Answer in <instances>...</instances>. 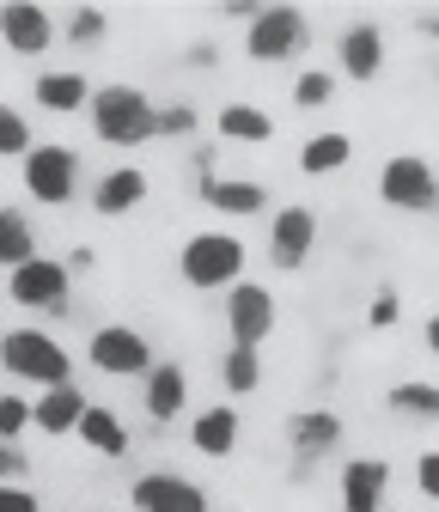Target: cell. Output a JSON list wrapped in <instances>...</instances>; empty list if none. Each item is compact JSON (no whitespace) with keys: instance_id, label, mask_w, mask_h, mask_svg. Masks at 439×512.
<instances>
[{"instance_id":"cell-1","label":"cell","mask_w":439,"mask_h":512,"mask_svg":"<svg viewBox=\"0 0 439 512\" xmlns=\"http://www.w3.org/2000/svg\"><path fill=\"white\" fill-rule=\"evenodd\" d=\"M86 116H92V135L104 147H147V141H159V98L147 86L110 80V86H98Z\"/></svg>"},{"instance_id":"cell-2","label":"cell","mask_w":439,"mask_h":512,"mask_svg":"<svg viewBox=\"0 0 439 512\" xmlns=\"http://www.w3.org/2000/svg\"><path fill=\"white\" fill-rule=\"evenodd\" d=\"M0 372L19 384H37V391H55V384H74V354L43 324H13L0 336Z\"/></svg>"},{"instance_id":"cell-3","label":"cell","mask_w":439,"mask_h":512,"mask_svg":"<svg viewBox=\"0 0 439 512\" xmlns=\"http://www.w3.org/2000/svg\"><path fill=\"white\" fill-rule=\"evenodd\" d=\"M244 238L238 232H190L183 238V250H177V275H183V287H196V293H232L238 281H244Z\"/></svg>"},{"instance_id":"cell-4","label":"cell","mask_w":439,"mask_h":512,"mask_svg":"<svg viewBox=\"0 0 439 512\" xmlns=\"http://www.w3.org/2000/svg\"><path fill=\"white\" fill-rule=\"evenodd\" d=\"M372 189H379V202L391 214H439V171L421 153H391Z\"/></svg>"},{"instance_id":"cell-5","label":"cell","mask_w":439,"mask_h":512,"mask_svg":"<svg viewBox=\"0 0 439 512\" xmlns=\"http://www.w3.org/2000/svg\"><path fill=\"white\" fill-rule=\"evenodd\" d=\"M19 177H25V196H31L37 208H68V202L80 196V153L61 147V141H37V147L25 153Z\"/></svg>"},{"instance_id":"cell-6","label":"cell","mask_w":439,"mask_h":512,"mask_svg":"<svg viewBox=\"0 0 439 512\" xmlns=\"http://www.w3.org/2000/svg\"><path fill=\"white\" fill-rule=\"evenodd\" d=\"M305 43H311V25L299 7H257V19L244 25V55L257 68H281V61L305 55Z\"/></svg>"},{"instance_id":"cell-7","label":"cell","mask_w":439,"mask_h":512,"mask_svg":"<svg viewBox=\"0 0 439 512\" xmlns=\"http://www.w3.org/2000/svg\"><path fill=\"white\" fill-rule=\"evenodd\" d=\"M86 360H92V372H104V378H147V372L159 366L153 342H147L135 324H98V330L86 336Z\"/></svg>"},{"instance_id":"cell-8","label":"cell","mask_w":439,"mask_h":512,"mask_svg":"<svg viewBox=\"0 0 439 512\" xmlns=\"http://www.w3.org/2000/svg\"><path fill=\"white\" fill-rule=\"evenodd\" d=\"M7 299L25 305V311H49V317H61V311L74 305V269L61 263V256H31L25 269L7 275Z\"/></svg>"},{"instance_id":"cell-9","label":"cell","mask_w":439,"mask_h":512,"mask_svg":"<svg viewBox=\"0 0 439 512\" xmlns=\"http://www.w3.org/2000/svg\"><path fill=\"white\" fill-rule=\"evenodd\" d=\"M226 299V342H238V348H263L269 336H275V324H281V305H275V293L263 287V281H238L232 293H220Z\"/></svg>"},{"instance_id":"cell-10","label":"cell","mask_w":439,"mask_h":512,"mask_svg":"<svg viewBox=\"0 0 439 512\" xmlns=\"http://www.w3.org/2000/svg\"><path fill=\"white\" fill-rule=\"evenodd\" d=\"M348 439L336 409H299L287 415V452H293V476H311L324 458H336V445Z\"/></svg>"},{"instance_id":"cell-11","label":"cell","mask_w":439,"mask_h":512,"mask_svg":"<svg viewBox=\"0 0 439 512\" xmlns=\"http://www.w3.org/2000/svg\"><path fill=\"white\" fill-rule=\"evenodd\" d=\"M311 250H318V214H311L305 202H287L269 214V263L281 275H299L311 263Z\"/></svg>"},{"instance_id":"cell-12","label":"cell","mask_w":439,"mask_h":512,"mask_svg":"<svg viewBox=\"0 0 439 512\" xmlns=\"http://www.w3.org/2000/svg\"><path fill=\"white\" fill-rule=\"evenodd\" d=\"M129 506L135 512H208V488L177 470H141L129 482Z\"/></svg>"},{"instance_id":"cell-13","label":"cell","mask_w":439,"mask_h":512,"mask_svg":"<svg viewBox=\"0 0 439 512\" xmlns=\"http://www.w3.org/2000/svg\"><path fill=\"white\" fill-rule=\"evenodd\" d=\"M336 68L342 80L354 86H372L385 74V25H372V19H354L342 37H336Z\"/></svg>"},{"instance_id":"cell-14","label":"cell","mask_w":439,"mask_h":512,"mask_svg":"<svg viewBox=\"0 0 439 512\" xmlns=\"http://www.w3.org/2000/svg\"><path fill=\"white\" fill-rule=\"evenodd\" d=\"M0 43H7L13 55H25V61H37L55 43L49 7H37V0H0Z\"/></svg>"},{"instance_id":"cell-15","label":"cell","mask_w":439,"mask_h":512,"mask_svg":"<svg viewBox=\"0 0 439 512\" xmlns=\"http://www.w3.org/2000/svg\"><path fill=\"white\" fill-rule=\"evenodd\" d=\"M141 409H147V421H159V427L183 421V415H190V372H183L177 360H159V366L141 378Z\"/></svg>"},{"instance_id":"cell-16","label":"cell","mask_w":439,"mask_h":512,"mask_svg":"<svg viewBox=\"0 0 439 512\" xmlns=\"http://www.w3.org/2000/svg\"><path fill=\"white\" fill-rule=\"evenodd\" d=\"M147 196H153V177H147L141 165H110V171L92 183V214H98V220H122V214H135Z\"/></svg>"},{"instance_id":"cell-17","label":"cell","mask_w":439,"mask_h":512,"mask_svg":"<svg viewBox=\"0 0 439 512\" xmlns=\"http://www.w3.org/2000/svg\"><path fill=\"white\" fill-rule=\"evenodd\" d=\"M336 488H342V512H391L385 506V488H391V464L385 458H348Z\"/></svg>"},{"instance_id":"cell-18","label":"cell","mask_w":439,"mask_h":512,"mask_svg":"<svg viewBox=\"0 0 439 512\" xmlns=\"http://www.w3.org/2000/svg\"><path fill=\"white\" fill-rule=\"evenodd\" d=\"M31 98H37L49 116H80V110H92L98 86H92L80 68H43V74L31 80Z\"/></svg>"},{"instance_id":"cell-19","label":"cell","mask_w":439,"mask_h":512,"mask_svg":"<svg viewBox=\"0 0 439 512\" xmlns=\"http://www.w3.org/2000/svg\"><path fill=\"white\" fill-rule=\"evenodd\" d=\"M238 439H244V421H238V403H208L190 415V445L202 458H232L238 452Z\"/></svg>"},{"instance_id":"cell-20","label":"cell","mask_w":439,"mask_h":512,"mask_svg":"<svg viewBox=\"0 0 439 512\" xmlns=\"http://www.w3.org/2000/svg\"><path fill=\"white\" fill-rule=\"evenodd\" d=\"M196 196L226 220H250V214L269 208V183H257V177H202Z\"/></svg>"},{"instance_id":"cell-21","label":"cell","mask_w":439,"mask_h":512,"mask_svg":"<svg viewBox=\"0 0 439 512\" xmlns=\"http://www.w3.org/2000/svg\"><path fill=\"white\" fill-rule=\"evenodd\" d=\"M214 135L232 147H269L275 141V116L263 110V104H244V98H232V104H220V116H214Z\"/></svg>"},{"instance_id":"cell-22","label":"cell","mask_w":439,"mask_h":512,"mask_svg":"<svg viewBox=\"0 0 439 512\" xmlns=\"http://www.w3.org/2000/svg\"><path fill=\"white\" fill-rule=\"evenodd\" d=\"M86 409H92V397L80 391V384H55V391L37 397V427H43L49 439H68V433H80Z\"/></svg>"},{"instance_id":"cell-23","label":"cell","mask_w":439,"mask_h":512,"mask_svg":"<svg viewBox=\"0 0 439 512\" xmlns=\"http://www.w3.org/2000/svg\"><path fill=\"white\" fill-rule=\"evenodd\" d=\"M86 452H98V458H129V427H122V415L116 409H104V403H92L86 409V421H80V433H74Z\"/></svg>"},{"instance_id":"cell-24","label":"cell","mask_w":439,"mask_h":512,"mask_svg":"<svg viewBox=\"0 0 439 512\" xmlns=\"http://www.w3.org/2000/svg\"><path fill=\"white\" fill-rule=\"evenodd\" d=\"M354 159V135L348 128H318L305 147H299V171L305 177H330V171H342Z\"/></svg>"},{"instance_id":"cell-25","label":"cell","mask_w":439,"mask_h":512,"mask_svg":"<svg viewBox=\"0 0 439 512\" xmlns=\"http://www.w3.org/2000/svg\"><path fill=\"white\" fill-rule=\"evenodd\" d=\"M31 256H43L37 250V226H31V214L25 208H0V269H25Z\"/></svg>"},{"instance_id":"cell-26","label":"cell","mask_w":439,"mask_h":512,"mask_svg":"<svg viewBox=\"0 0 439 512\" xmlns=\"http://www.w3.org/2000/svg\"><path fill=\"white\" fill-rule=\"evenodd\" d=\"M220 391H226V397L263 391V348H238V342H226V354H220Z\"/></svg>"},{"instance_id":"cell-27","label":"cell","mask_w":439,"mask_h":512,"mask_svg":"<svg viewBox=\"0 0 439 512\" xmlns=\"http://www.w3.org/2000/svg\"><path fill=\"white\" fill-rule=\"evenodd\" d=\"M385 409L391 415H403V421H439V384H427V378H403V384H391L385 391Z\"/></svg>"},{"instance_id":"cell-28","label":"cell","mask_w":439,"mask_h":512,"mask_svg":"<svg viewBox=\"0 0 439 512\" xmlns=\"http://www.w3.org/2000/svg\"><path fill=\"white\" fill-rule=\"evenodd\" d=\"M37 147V135H31V122H25V110H13L7 98H0V159H19L25 165V153Z\"/></svg>"},{"instance_id":"cell-29","label":"cell","mask_w":439,"mask_h":512,"mask_svg":"<svg viewBox=\"0 0 439 512\" xmlns=\"http://www.w3.org/2000/svg\"><path fill=\"white\" fill-rule=\"evenodd\" d=\"M293 104H299V110H324V104H336V74H330V68H305V74L293 80Z\"/></svg>"},{"instance_id":"cell-30","label":"cell","mask_w":439,"mask_h":512,"mask_svg":"<svg viewBox=\"0 0 439 512\" xmlns=\"http://www.w3.org/2000/svg\"><path fill=\"white\" fill-rule=\"evenodd\" d=\"M25 427H37V403L19 391H0V439H25Z\"/></svg>"},{"instance_id":"cell-31","label":"cell","mask_w":439,"mask_h":512,"mask_svg":"<svg viewBox=\"0 0 439 512\" xmlns=\"http://www.w3.org/2000/svg\"><path fill=\"white\" fill-rule=\"evenodd\" d=\"M196 122H202L196 104H177V98L159 104V141H190V135H196Z\"/></svg>"},{"instance_id":"cell-32","label":"cell","mask_w":439,"mask_h":512,"mask_svg":"<svg viewBox=\"0 0 439 512\" xmlns=\"http://www.w3.org/2000/svg\"><path fill=\"white\" fill-rule=\"evenodd\" d=\"M397 317H403V293L397 287H379V293L366 299V330H391Z\"/></svg>"},{"instance_id":"cell-33","label":"cell","mask_w":439,"mask_h":512,"mask_svg":"<svg viewBox=\"0 0 439 512\" xmlns=\"http://www.w3.org/2000/svg\"><path fill=\"white\" fill-rule=\"evenodd\" d=\"M61 31H68L74 43H98V37L110 31V19H104L98 7H74V13H68V25H61Z\"/></svg>"},{"instance_id":"cell-34","label":"cell","mask_w":439,"mask_h":512,"mask_svg":"<svg viewBox=\"0 0 439 512\" xmlns=\"http://www.w3.org/2000/svg\"><path fill=\"white\" fill-rule=\"evenodd\" d=\"M415 494L439 506V445H427V452L415 458Z\"/></svg>"},{"instance_id":"cell-35","label":"cell","mask_w":439,"mask_h":512,"mask_svg":"<svg viewBox=\"0 0 439 512\" xmlns=\"http://www.w3.org/2000/svg\"><path fill=\"white\" fill-rule=\"evenodd\" d=\"M31 476V458L19 439H0V482H25Z\"/></svg>"},{"instance_id":"cell-36","label":"cell","mask_w":439,"mask_h":512,"mask_svg":"<svg viewBox=\"0 0 439 512\" xmlns=\"http://www.w3.org/2000/svg\"><path fill=\"white\" fill-rule=\"evenodd\" d=\"M0 512H43V500L25 482H0Z\"/></svg>"},{"instance_id":"cell-37","label":"cell","mask_w":439,"mask_h":512,"mask_svg":"<svg viewBox=\"0 0 439 512\" xmlns=\"http://www.w3.org/2000/svg\"><path fill=\"white\" fill-rule=\"evenodd\" d=\"M421 348H427V354L439 360V305L427 311V324H421Z\"/></svg>"},{"instance_id":"cell-38","label":"cell","mask_w":439,"mask_h":512,"mask_svg":"<svg viewBox=\"0 0 439 512\" xmlns=\"http://www.w3.org/2000/svg\"><path fill=\"white\" fill-rule=\"evenodd\" d=\"M190 61H196V68H214L220 55H214V43H196V49H190Z\"/></svg>"},{"instance_id":"cell-39","label":"cell","mask_w":439,"mask_h":512,"mask_svg":"<svg viewBox=\"0 0 439 512\" xmlns=\"http://www.w3.org/2000/svg\"><path fill=\"white\" fill-rule=\"evenodd\" d=\"M415 31H421V37H439V19H427V13H421V19H415Z\"/></svg>"},{"instance_id":"cell-40","label":"cell","mask_w":439,"mask_h":512,"mask_svg":"<svg viewBox=\"0 0 439 512\" xmlns=\"http://www.w3.org/2000/svg\"><path fill=\"white\" fill-rule=\"evenodd\" d=\"M208 512H220V506H208Z\"/></svg>"}]
</instances>
